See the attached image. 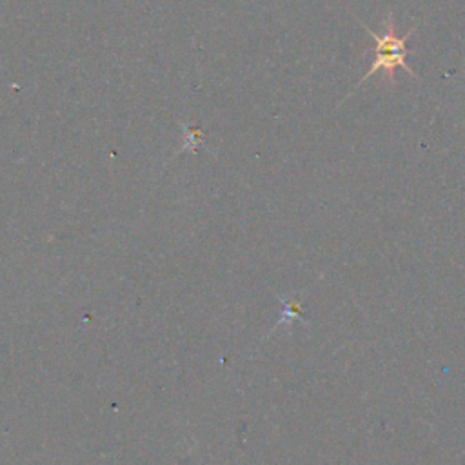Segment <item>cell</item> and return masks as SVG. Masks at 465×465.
Masks as SVG:
<instances>
[{
  "instance_id": "obj_1",
  "label": "cell",
  "mask_w": 465,
  "mask_h": 465,
  "mask_svg": "<svg viewBox=\"0 0 465 465\" xmlns=\"http://www.w3.org/2000/svg\"><path fill=\"white\" fill-rule=\"evenodd\" d=\"M360 22V25L361 27H365L367 31H369V35L374 38V44H376V47H374V51H376V58H374V62H372V65H371V69L356 82V85H354V89H358L360 85H363L374 73H378V71H383L385 74H387V78H389V82H392V78H394V71H396V67H401V69H405L411 76H414L416 78V73L407 65V60H405V56H407V38L416 31V27L418 25H414L412 27V31L407 35V36H398L396 35V27H394V22H392V13L389 11L387 13V18H385V27H383V33H374L367 24H363L361 20H358ZM352 89V91H354Z\"/></svg>"
}]
</instances>
